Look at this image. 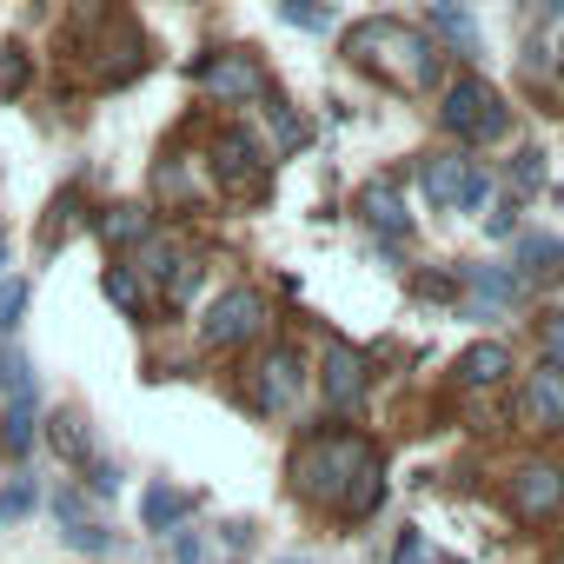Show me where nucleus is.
I'll return each mask as SVG.
<instances>
[{
	"mask_svg": "<svg viewBox=\"0 0 564 564\" xmlns=\"http://www.w3.org/2000/svg\"><path fill=\"white\" fill-rule=\"evenodd\" d=\"M213 173H219V186H232V193H259L265 186V153H259V140L246 133V127H219L213 133Z\"/></svg>",
	"mask_w": 564,
	"mask_h": 564,
	"instance_id": "39448f33",
	"label": "nucleus"
},
{
	"mask_svg": "<svg viewBox=\"0 0 564 564\" xmlns=\"http://www.w3.org/2000/svg\"><path fill=\"white\" fill-rule=\"evenodd\" d=\"M551 564H564V551H557V557H551Z\"/></svg>",
	"mask_w": 564,
	"mask_h": 564,
	"instance_id": "58836bf2",
	"label": "nucleus"
},
{
	"mask_svg": "<svg viewBox=\"0 0 564 564\" xmlns=\"http://www.w3.org/2000/svg\"><path fill=\"white\" fill-rule=\"evenodd\" d=\"M538 346H544V359L564 372V313H544V319H538Z\"/></svg>",
	"mask_w": 564,
	"mask_h": 564,
	"instance_id": "c85d7f7f",
	"label": "nucleus"
},
{
	"mask_svg": "<svg viewBox=\"0 0 564 564\" xmlns=\"http://www.w3.org/2000/svg\"><path fill=\"white\" fill-rule=\"evenodd\" d=\"M319 386H326V405H333V412H359V405H366V352L346 346V339H326V372H319Z\"/></svg>",
	"mask_w": 564,
	"mask_h": 564,
	"instance_id": "1a4fd4ad",
	"label": "nucleus"
},
{
	"mask_svg": "<svg viewBox=\"0 0 564 564\" xmlns=\"http://www.w3.org/2000/svg\"><path fill=\"white\" fill-rule=\"evenodd\" d=\"M438 120H445V133H458V140H505V127H511V107L478 80V74H465V80H452L445 87V107H438Z\"/></svg>",
	"mask_w": 564,
	"mask_h": 564,
	"instance_id": "7ed1b4c3",
	"label": "nucleus"
},
{
	"mask_svg": "<svg viewBox=\"0 0 564 564\" xmlns=\"http://www.w3.org/2000/svg\"><path fill=\"white\" fill-rule=\"evenodd\" d=\"M87 491H94V498H113V491H120V471L100 465V458H87Z\"/></svg>",
	"mask_w": 564,
	"mask_h": 564,
	"instance_id": "473e14b6",
	"label": "nucleus"
},
{
	"mask_svg": "<svg viewBox=\"0 0 564 564\" xmlns=\"http://www.w3.org/2000/svg\"><path fill=\"white\" fill-rule=\"evenodd\" d=\"M465 286H471V300H485V306H511V300H518V279L498 272V265H465Z\"/></svg>",
	"mask_w": 564,
	"mask_h": 564,
	"instance_id": "aec40b11",
	"label": "nucleus"
},
{
	"mask_svg": "<svg viewBox=\"0 0 564 564\" xmlns=\"http://www.w3.org/2000/svg\"><path fill=\"white\" fill-rule=\"evenodd\" d=\"M286 21H293V28H313V34L333 28V14H326V8H306V0H286Z\"/></svg>",
	"mask_w": 564,
	"mask_h": 564,
	"instance_id": "2f4dec72",
	"label": "nucleus"
},
{
	"mask_svg": "<svg viewBox=\"0 0 564 564\" xmlns=\"http://www.w3.org/2000/svg\"><path fill=\"white\" fill-rule=\"evenodd\" d=\"M61 538H67L74 551H87V557H100V551H113V531H107V524H94V518H74V524H67Z\"/></svg>",
	"mask_w": 564,
	"mask_h": 564,
	"instance_id": "5701e85b",
	"label": "nucleus"
},
{
	"mask_svg": "<svg viewBox=\"0 0 564 564\" xmlns=\"http://www.w3.org/2000/svg\"><path fill=\"white\" fill-rule=\"evenodd\" d=\"M557 74H564V41H557Z\"/></svg>",
	"mask_w": 564,
	"mask_h": 564,
	"instance_id": "e433bc0d",
	"label": "nucleus"
},
{
	"mask_svg": "<svg viewBox=\"0 0 564 564\" xmlns=\"http://www.w3.org/2000/svg\"><path fill=\"white\" fill-rule=\"evenodd\" d=\"M28 511H34V485H8V491H0V524L28 518Z\"/></svg>",
	"mask_w": 564,
	"mask_h": 564,
	"instance_id": "7c9ffc66",
	"label": "nucleus"
},
{
	"mask_svg": "<svg viewBox=\"0 0 564 564\" xmlns=\"http://www.w3.org/2000/svg\"><path fill=\"white\" fill-rule=\"evenodd\" d=\"M272 133H279V153H300L306 147V120L293 107H279V100H272Z\"/></svg>",
	"mask_w": 564,
	"mask_h": 564,
	"instance_id": "b1692460",
	"label": "nucleus"
},
{
	"mask_svg": "<svg viewBox=\"0 0 564 564\" xmlns=\"http://www.w3.org/2000/svg\"><path fill=\"white\" fill-rule=\"evenodd\" d=\"M193 505H199L193 491H166V485H153V491H147V505H140V518H147V531H160V538H166V531H180V518H186Z\"/></svg>",
	"mask_w": 564,
	"mask_h": 564,
	"instance_id": "2eb2a0df",
	"label": "nucleus"
},
{
	"mask_svg": "<svg viewBox=\"0 0 564 564\" xmlns=\"http://www.w3.org/2000/svg\"><path fill=\"white\" fill-rule=\"evenodd\" d=\"M265 326V300L252 293V286H232V293H219L213 306H206V346H246L252 333Z\"/></svg>",
	"mask_w": 564,
	"mask_h": 564,
	"instance_id": "0eeeda50",
	"label": "nucleus"
},
{
	"mask_svg": "<svg viewBox=\"0 0 564 564\" xmlns=\"http://www.w3.org/2000/svg\"><path fill=\"white\" fill-rule=\"evenodd\" d=\"M432 28H438L465 61L478 54V28H471V14H465V0H432Z\"/></svg>",
	"mask_w": 564,
	"mask_h": 564,
	"instance_id": "f3484780",
	"label": "nucleus"
},
{
	"mask_svg": "<svg viewBox=\"0 0 564 564\" xmlns=\"http://www.w3.org/2000/svg\"><path fill=\"white\" fill-rule=\"evenodd\" d=\"M465 153H432V160H419V186H425V199L432 206H458V186H465Z\"/></svg>",
	"mask_w": 564,
	"mask_h": 564,
	"instance_id": "f8f14e48",
	"label": "nucleus"
},
{
	"mask_svg": "<svg viewBox=\"0 0 564 564\" xmlns=\"http://www.w3.org/2000/svg\"><path fill=\"white\" fill-rule=\"evenodd\" d=\"M28 87V47H0V100Z\"/></svg>",
	"mask_w": 564,
	"mask_h": 564,
	"instance_id": "393cba45",
	"label": "nucleus"
},
{
	"mask_svg": "<svg viewBox=\"0 0 564 564\" xmlns=\"http://www.w3.org/2000/svg\"><path fill=\"white\" fill-rule=\"evenodd\" d=\"M199 87L219 100V107H239V100H272V74L252 61V54H206L193 61Z\"/></svg>",
	"mask_w": 564,
	"mask_h": 564,
	"instance_id": "20e7f679",
	"label": "nucleus"
},
{
	"mask_svg": "<svg viewBox=\"0 0 564 564\" xmlns=\"http://www.w3.org/2000/svg\"><path fill=\"white\" fill-rule=\"evenodd\" d=\"M74 213H80V199L67 193V199H54V219H47V232H41V246H61L67 232H74Z\"/></svg>",
	"mask_w": 564,
	"mask_h": 564,
	"instance_id": "c756f323",
	"label": "nucleus"
},
{
	"mask_svg": "<svg viewBox=\"0 0 564 564\" xmlns=\"http://www.w3.org/2000/svg\"><path fill=\"white\" fill-rule=\"evenodd\" d=\"M346 54H352L366 74L405 87V94L438 87V47H432L419 28H405V21H359V28L346 34Z\"/></svg>",
	"mask_w": 564,
	"mask_h": 564,
	"instance_id": "f257e3e1",
	"label": "nucleus"
},
{
	"mask_svg": "<svg viewBox=\"0 0 564 564\" xmlns=\"http://www.w3.org/2000/svg\"><path fill=\"white\" fill-rule=\"evenodd\" d=\"M505 491H511V511H518L524 524L557 518V511H564V465H518Z\"/></svg>",
	"mask_w": 564,
	"mask_h": 564,
	"instance_id": "6e6552de",
	"label": "nucleus"
},
{
	"mask_svg": "<svg viewBox=\"0 0 564 564\" xmlns=\"http://www.w3.org/2000/svg\"><path fill=\"white\" fill-rule=\"evenodd\" d=\"M531 8H538V21H557V14H564V0H531Z\"/></svg>",
	"mask_w": 564,
	"mask_h": 564,
	"instance_id": "c9c22d12",
	"label": "nucleus"
},
{
	"mask_svg": "<svg viewBox=\"0 0 564 564\" xmlns=\"http://www.w3.org/2000/svg\"><path fill=\"white\" fill-rule=\"evenodd\" d=\"M491 199V173L485 166H465V186H458V213H478Z\"/></svg>",
	"mask_w": 564,
	"mask_h": 564,
	"instance_id": "cd10ccee",
	"label": "nucleus"
},
{
	"mask_svg": "<svg viewBox=\"0 0 564 564\" xmlns=\"http://www.w3.org/2000/svg\"><path fill=\"white\" fill-rule=\"evenodd\" d=\"M372 465H379V452H372L359 432H313V438H300V452H293L300 491H306V498H326L333 511H339V498L352 491V478L372 471Z\"/></svg>",
	"mask_w": 564,
	"mask_h": 564,
	"instance_id": "f03ea898",
	"label": "nucleus"
},
{
	"mask_svg": "<svg viewBox=\"0 0 564 564\" xmlns=\"http://www.w3.org/2000/svg\"><path fill=\"white\" fill-rule=\"evenodd\" d=\"M511 186H518V193H538V186H544V153H538V147H524V153L511 160Z\"/></svg>",
	"mask_w": 564,
	"mask_h": 564,
	"instance_id": "a878e982",
	"label": "nucleus"
},
{
	"mask_svg": "<svg viewBox=\"0 0 564 564\" xmlns=\"http://www.w3.org/2000/svg\"><path fill=\"white\" fill-rule=\"evenodd\" d=\"M511 372V352L498 346V339H485V346H471L465 359H458V386H498Z\"/></svg>",
	"mask_w": 564,
	"mask_h": 564,
	"instance_id": "4468645a",
	"label": "nucleus"
},
{
	"mask_svg": "<svg viewBox=\"0 0 564 564\" xmlns=\"http://www.w3.org/2000/svg\"><path fill=\"white\" fill-rule=\"evenodd\" d=\"M524 419L544 425V432H564V372L557 366H544V372L524 379Z\"/></svg>",
	"mask_w": 564,
	"mask_h": 564,
	"instance_id": "9b49d317",
	"label": "nucleus"
},
{
	"mask_svg": "<svg viewBox=\"0 0 564 564\" xmlns=\"http://www.w3.org/2000/svg\"><path fill=\"white\" fill-rule=\"evenodd\" d=\"M399 564H425V538H419V531L399 538Z\"/></svg>",
	"mask_w": 564,
	"mask_h": 564,
	"instance_id": "f704fd0d",
	"label": "nucleus"
},
{
	"mask_svg": "<svg viewBox=\"0 0 564 564\" xmlns=\"http://www.w3.org/2000/svg\"><path fill=\"white\" fill-rule=\"evenodd\" d=\"M379 505H386V478H379V465H372V471H359V478H352V491L339 498V518H346V524H359V518H372Z\"/></svg>",
	"mask_w": 564,
	"mask_h": 564,
	"instance_id": "6ab92c4d",
	"label": "nucleus"
},
{
	"mask_svg": "<svg viewBox=\"0 0 564 564\" xmlns=\"http://www.w3.org/2000/svg\"><path fill=\"white\" fill-rule=\"evenodd\" d=\"M0 265H8V239H0Z\"/></svg>",
	"mask_w": 564,
	"mask_h": 564,
	"instance_id": "4c0bfd02",
	"label": "nucleus"
},
{
	"mask_svg": "<svg viewBox=\"0 0 564 564\" xmlns=\"http://www.w3.org/2000/svg\"><path fill=\"white\" fill-rule=\"evenodd\" d=\"M518 265H524L531 279H557V272H564V246L544 239V232H524V239H518Z\"/></svg>",
	"mask_w": 564,
	"mask_h": 564,
	"instance_id": "a211bd4d",
	"label": "nucleus"
},
{
	"mask_svg": "<svg viewBox=\"0 0 564 564\" xmlns=\"http://www.w3.org/2000/svg\"><path fill=\"white\" fill-rule=\"evenodd\" d=\"M0 399H8V452H28L34 445V405H41V386H34V366L21 352L0 359Z\"/></svg>",
	"mask_w": 564,
	"mask_h": 564,
	"instance_id": "423d86ee",
	"label": "nucleus"
},
{
	"mask_svg": "<svg viewBox=\"0 0 564 564\" xmlns=\"http://www.w3.org/2000/svg\"><path fill=\"white\" fill-rule=\"evenodd\" d=\"M21 313H28V279H8V286H0V333H14Z\"/></svg>",
	"mask_w": 564,
	"mask_h": 564,
	"instance_id": "bb28decb",
	"label": "nucleus"
},
{
	"mask_svg": "<svg viewBox=\"0 0 564 564\" xmlns=\"http://www.w3.org/2000/svg\"><path fill=\"white\" fill-rule=\"evenodd\" d=\"M485 232H491V239L518 232V206H511V199H505V206H491V213H485Z\"/></svg>",
	"mask_w": 564,
	"mask_h": 564,
	"instance_id": "72a5a7b5",
	"label": "nucleus"
},
{
	"mask_svg": "<svg viewBox=\"0 0 564 564\" xmlns=\"http://www.w3.org/2000/svg\"><path fill=\"white\" fill-rule=\"evenodd\" d=\"M286 564H300V557H286Z\"/></svg>",
	"mask_w": 564,
	"mask_h": 564,
	"instance_id": "ea45409f",
	"label": "nucleus"
},
{
	"mask_svg": "<svg viewBox=\"0 0 564 564\" xmlns=\"http://www.w3.org/2000/svg\"><path fill=\"white\" fill-rule=\"evenodd\" d=\"M147 232H153V213L147 206H107L100 213V239L107 246H140Z\"/></svg>",
	"mask_w": 564,
	"mask_h": 564,
	"instance_id": "dca6fc26",
	"label": "nucleus"
},
{
	"mask_svg": "<svg viewBox=\"0 0 564 564\" xmlns=\"http://www.w3.org/2000/svg\"><path fill=\"white\" fill-rule=\"evenodd\" d=\"M100 286H107V300H113L127 319H147V293H140V272H133V265H107Z\"/></svg>",
	"mask_w": 564,
	"mask_h": 564,
	"instance_id": "412c9836",
	"label": "nucleus"
},
{
	"mask_svg": "<svg viewBox=\"0 0 564 564\" xmlns=\"http://www.w3.org/2000/svg\"><path fill=\"white\" fill-rule=\"evenodd\" d=\"M54 445H61L74 465H87V458H94V438H87V425H80L74 412H67V419H54Z\"/></svg>",
	"mask_w": 564,
	"mask_h": 564,
	"instance_id": "4be33fe9",
	"label": "nucleus"
},
{
	"mask_svg": "<svg viewBox=\"0 0 564 564\" xmlns=\"http://www.w3.org/2000/svg\"><path fill=\"white\" fill-rule=\"evenodd\" d=\"M300 386H306V372H300V352H286V346H279L272 359H259V392H252V405H259V412H286V405L300 399Z\"/></svg>",
	"mask_w": 564,
	"mask_h": 564,
	"instance_id": "9d476101",
	"label": "nucleus"
},
{
	"mask_svg": "<svg viewBox=\"0 0 564 564\" xmlns=\"http://www.w3.org/2000/svg\"><path fill=\"white\" fill-rule=\"evenodd\" d=\"M359 213H366V226H372V232H386V239H399V232H412V213L399 206V193H392L386 180H372V186L359 193Z\"/></svg>",
	"mask_w": 564,
	"mask_h": 564,
	"instance_id": "ddd939ff",
	"label": "nucleus"
}]
</instances>
